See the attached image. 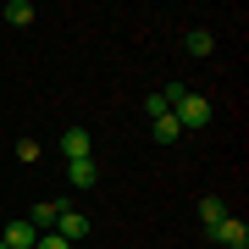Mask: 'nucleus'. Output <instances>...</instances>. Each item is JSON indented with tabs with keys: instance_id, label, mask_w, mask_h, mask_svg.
Here are the masks:
<instances>
[{
	"instance_id": "f257e3e1",
	"label": "nucleus",
	"mask_w": 249,
	"mask_h": 249,
	"mask_svg": "<svg viewBox=\"0 0 249 249\" xmlns=\"http://www.w3.org/2000/svg\"><path fill=\"white\" fill-rule=\"evenodd\" d=\"M166 111H172V122L183 127V133H199V127H211V116H216V106L205 94H194V89H183V83H166Z\"/></svg>"
},
{
	"instance_id": "9d476101",
	"label": "nucleus",
	"mask_w": 249,
	"mask_h": 249,
	"mask_svg": "<svg viewBox=\"0 0 249 249\" xmlns=\"http://www.w3.org/2000/svg\"><path fill=\"white\" fill-rule=\"evenodd\" d=\"M222 216H227V205L216 199V194H205V199H199V222H205V232H211L216 222H222Z\"/></svg>"
},
{
	"instance_id": "1a4fd4ad",
	"label": "nucleus",
	"mask_w": 249,
	"mask_h": 249,
	"mask_svg": "<svg viewBox=\"0 0 249 249\" xmlns=\"http://www.w3.org/2000/svg\"><path fill=\"white\" fill-rule=\"evenodd\" d=\"M150 133H155V144H178V139H183V127L172 122V111H166V116H155V122H150Z\"/></svg>"
},
{
	"instance_id": "423d86ee",
	"label": "nucleus",
	"mask_w": 249,
	"mask_h": 249,
	"mask_svg": "<svg viewBox=\"0 0 249 249\" xmlns=\"http://www.w3.org/2000/svg\"><path fill=\"white\" fill-rule=\"evenodd\" d=\"M61 205H67V199H45V205H34V216H28V222H34V232H55Z\"/></svg>"
},
{
	"instance_id": "39448f33",
	"label": "nucleus",
	"mask_w": 249,
	"mask_h": 249,
	"mask_svg": "<svg viewBox=\"0 0 249 249\" xmlns=\"http://www.w3.org/2000/svg\"><path fill=\"white\" fill-rule=\"evenodd\" d=\"M0 244H6V249H34V244H39V232H34V222L22 216V222H6V232H0Z\"/></svg>"
},
{
	"instance_id": "6e6552de",
	"label": "nucleus",
	"mask_w": 249,
	"mask_h": 249,
	"mask_svg": "<svg viewBox=\"0 0 249 249\" xmlns=\"http://www.w3.org/2000/svg\"><path fill=\"white\" fill-rule=\"evenodd\" d=\"M0 17H6L11 28H28V22L39 17V11H34V0H6V11H0Z\"/></svg>"
},
{
	"instance_id": "20e7f679",
	"label": "nucleus",
	"mask_w": 249,
	"mask_h": 249,
	"mask_svg": "<svg viewBox=\"0 0 249 249\" xmlns=\"http://www.w3.org/2000/svg\"><path fill=\"white\" fill-rule=\"evenodd\" d=\"M61 155L67 160H89L94 155V139L83 133V127H67V133H61Z\"/></svg>"
},
{
	"instance_id": "7ed1b4c3",
	"label": "nucleus",
	"mask_w": 249,
	"mask_h": 249,
	"mask_svg": "<svg viewBox=\"0 0 249 249\" xmlns=\"http://www.w3.org/2000/svg\"><path fill=\"white\" fill-rule=\"evenodd\" d=\"M55 238H89V216L83 211H72V205H61V216H55Z\"/></svg>"
},
{
	"instance_id": "f03ea898",
	"label": "nucleus",
	"mask_w": 249,
	"mask_h": 249,
	"mask_svg": "<svg viewBox=\"0 0 249 249\" xmlns=\"http://www.w3.org/2000/svg\"><path fill=\"white\" fill-rule=\"evenodd\" d=\"M211 238L222 249H249V227H244V216H222V222L211 227Z\"/></svg>"
},
{
	"instance_id": "ddd939ff",
	"label": "nucleus",
	"mask_w": 249,
	"mask_h": 249,
	"mask_svg": "<svg viewBox=\"0 0 249 249\" xmlns=\"http://www.w3.org/2000/svg\"><path fill=\"white\" fill-rule=\"evenodd\" d=\"M34 249H72V244H67V238H55V232H39V244H34Z\"/></svg>"
},
{
	"instance_id": "9b49d317",
	"label": "nucleus",
	"mask_w": 249,
	"mask_h": 249,
	"mask_svg": "<svg viewBox=\"0 0 249 249\" xmlns=\"http://www.w3.org/2000/svg\"><path fill=\"white\" fill-rule=\"evenodd\" d=\"M216 50V34L211 28H194V34H188V55H211Z\"/></svg>"
},
{
	"instance_id": "0eeeda50",
	"label": "nucleus",
	"mask_w": 249,
	"mask_h": 249,
	"mask_svg": "<svg viewBox=\"0 0 249 249\" xmlns=\"http://www.w3.org/2000/svg\"><path fill=\"white\" fill-rule=\"evenodd\" d=\"M67 178H72V188H100V166L94 160H72Z\"/></svg>"
},
{
	"instance_id": "f8f14e48",
	"label": "nucleus",
	"mask_w": 249,
	"mask_h": 249,
	"mask_svg": "<svg viewBox=\"0 0 249 249\" xmlns=\"http://www.w3.org/2000/svg\"><path fill=\"white\" fill-rule=\"evenodd\" d=\"M144 111H150V122H155V116H166V94H150V100H144Z\"/></svg>"
}]
</instances>
